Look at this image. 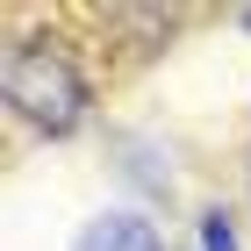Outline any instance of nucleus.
<instances>
[{
  "instance_id": "1",
  "label": "nucleus",
  "mask_w": 251,
  "mask_h": 251,
  "mask_svg": "<svg viewBox=\"0 0 251 251\" xmlns=\"http://www.w3.org/2000/svg\"><path fill=\"white\" fill-rule=\"evenodd\" d=\"M7 108L43 136H65L86 122V86L58 50H7Z\"/></svg>"
},
{
  "instance_id": "2",
  "label": "nucleus",
  "mask_w": 251,
  "mask_h": 251,
  "mask_svg": "<svg viewBox=\"0 0 251 251\" xmlns=\"http://www.w3.org/2000/svg\"><path fill=\"white\" fill-rule=\"evenodd\" d=\"M79 251H158V230L144 215H129V208H108V215H94L79 230Z\"/></svg>"
},
{
  "instance_id": "3",
  "label": "nucleus",
  "mask_w": 251,
  "mask_h": 251,
  "mask_svg": "<svg viewBox=\"0 0 251 251\" xmlns=\"http://www.w3.org/2000/svg\"><path fill=\"white\" fill-rule=\"evenodd\" d=\"M201 244H208V251H237V230H230V215H208V223H201Z\"/></svg>"
},
{
  "instance_id": "4",
  "label": "nucleus",
  "mask_w": 251,
  "mask_h": 251,
  "mask_svg": "<svg viewBox=\"0 0 251 251\" xmlns=\"http://www.w3.org/2000/svg\"><path fill=\"white\" fill-rule=\"evenodd\" d=\"M244 29H251V7H244Z\"/></svg>"
}]
</instances>
